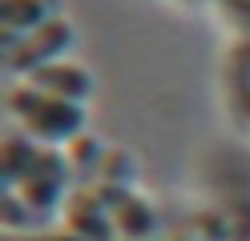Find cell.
<instances>
[{"label": "cell", "instance_id": "4", "mask_svg": "<svg viewBox=\"0 0 250 241\" xmlns=\"http://www.w3.org/2000/svg\"><path fill=\"white\" fill-rule=\"evenodd\" d=\"M57 20V0H0V28H4V56L28 32Z\"/></svg>", "mask_w": 250, "mask_h": 241}, {"label": "cell", "instance_id": "11", "mask_svg": "<svg viewBox=\"0 0 250 241\" xmlns=\"http://www.w3.org/2000/svg\"><path fill=\"white\" fill-rule=\"evenodd\" d=\"M129 181H133V157L121 149H109L101 169V189H129Z\"/></svg>", "mask_w": 250, "mask_h": 241}, {"label": "cell", "instance_id": "6", "mask_svg": "<svg viewBox=\"0 0 250 241\" xmlns=\"http://www.w3.org/2000/svg\"><path fill=\"white\" fill-rule=\"evenodd\" d=\"M101 193V201L109 205V213H113V225L125 233V241H146L153 233V209L137 197V193L129 189H97Z\"/></svg>", "mask_w": 250, "mask_h": 241}, {"label": "cell", "instance_id": "12", "mask_svg": "<svg viewBox=\"0 0 250 241\" xmlns=\"http://www.w3.org/2000/svg\"><path fill=\"white\" fill-rule=\"evenodd\" d=\"M28 241H85V237H77V233H53V237H28Z\"/></svg>", "mask_w": 250, "mask_h": 241}, {"label": "cell", "instance_id": "9", "mask_svg": "<svg viewBox=\"0 0 250 241\" xmlns=\"http://www.w3.org/2000/svg\"><path fill=\"white\" fill-rule=\"evenodd\" d=\"M105 157H109V149H101L93 137H77V141L69 145V161H73V169H77V177H81V181H89V177H101Z\"/></svg>", "mask_w": 250, "mask_h": 241}, {"label": "cell", "instance_id": "1", "mask_svg": "<svg viewBox=\"0 0 250 241\" xmlns=\"http://www.w3.org/2000/svg\"><path fill=\"white\" fill-rule=\"evenodd\" d=\"M8 109L24 121V137L44 141V145H61V141H77L85 129V109L73 101H57L37 89H12L8 93Z\"/></svg>", "mask_w": 250, "mask_h": 241}, {"label": "cell", "instance_id": "2", "mask_svg": "<svg viewBox=\"0 0 250 241\" xmlns=\"http://www.w3.org/2000/svg\"><path fill=\"white\" fill-rule=\"evenodd\" d=\"M69 157H61L57 149H44L37 169L21 181L17 197L33 209V213H53V209L61 205V197H65V181H69Z\"/></svg>", "mask_w": 250, "mask_h": 241}, {"label": "cell", "instance_id": "13", "mask_svg": "<svg viewBox=\"0 0 250 241\" xmlns=\"http://www.w3.org/2000/svg\"><path fill=\"white\" fill-rule=\"evenodd\" d=\"M242 112H246V117H250V96H246V101H242Z\"/></svg>", "mask_w": 250, "mask_h": 241}, {"label": "cell", "instance_id": "8", "mask_svg": "<svg viewBox=\"0 0 250 241\" xmlns=\"http://www.w3.org/2000/svg\"><path fill=\"white\" fill-rule=\"evenodd\" d=\"M41 153H44V149H37L33 137H8V141H4V185H8V193H17L21 181L37 169Z\"/></svg>", "mask_w": 250, "mask_h": 241}, {"label": "cell", "instance_id": "5", "mask_svg": "<svg viewBox=\"0 0 250 241\" xmlns=\"http://www.w3.org/2000/svg\"><path fill=\"white\" fill-rule=\"evenodd\" d=\"M28 89H37L44 96H57V101H73L81 105L85 96L93 93V76L81 69V64H44V69H37L33 76H28Z\"/></svg>", "mask_w": 250, "mask_h": 241}, {"label": "cell", "instance_id": "10", "mask_svg": "<svg viewBox=\"0 0 250 241\" xmlns=\"http://www.w3.org/2000/svg\"><path fill=\"white\" fill-rule=\"evenodd\" d=\"M226 80H230V89H234V96H238V105H242L246 96H250V40H242V44L230 53Z\"/></svg>", "mask_w": 250, "mask_h": 241}, {"label": "cell", "instance_id": "3", "mask_svg": "<svg viewBox=\"0 0 250 241\" xmlns=\"http://www.w3.org/2000/svg\"><path fill=\"white\" fill-rule=\"evenodd\" d=\"M69 44H73V24L57 16V20L41 24L37 32H28L4 60H8L12 73H28V76H33L37 69H44V64H57V56L65 53Z\"/></svg>", "mask_w": 250, "mask_h": 241}, {"label": "cell", "instance_id": "7", "mask_svg": "<svg viewBox=\"0 0 250 241\" xmlns=\"http://www.w3.org/2000/svg\"><path fill=\"white\" fill-rule=\"evenodd\" d=\"M69 225H73V233L85 237V241H109V237H113V213H109V205L101 201L97 189L73 193V201H69Z\"/></svg>", "mask_w": 250, "mask_h": 241}]
</instances>
